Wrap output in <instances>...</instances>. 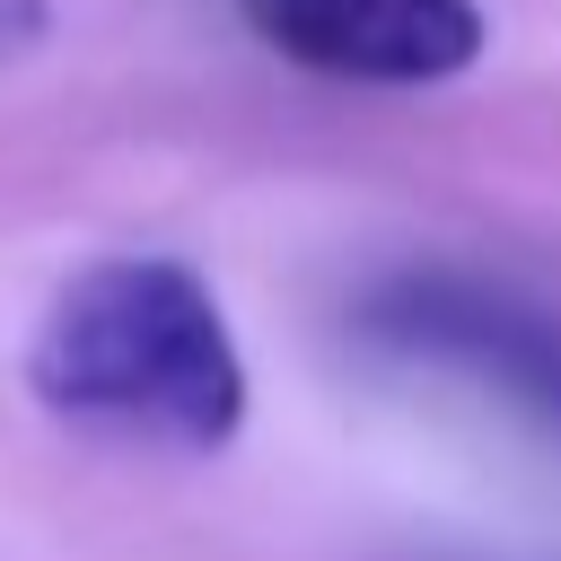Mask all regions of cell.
I'll use <instances>...</instances> for the list:
<instances>
[{
	"mask_svg": "<svg viewBox=\"0 0 561 561\" xmlns=\"http://www.w3.org/2000/svg\"><path fill=\"white\" fill-rule=\"evenodd\" d=\"M26 394L96 438L219 456L245 430V351L219 289L175 254L79 263L26 342Z\"/></svg>",
	"mask_w": 561,
	"mask_h": 561,
	"instance_id": "1",
	"label": "cell"
},
{
	"mask_svg": "<svg viewBox=\"0 0 561 561\" xmlns=\"http://www.w3.org/2000/svg\"><path fill=\"white\" fill-rule=\"evenodd\" d=\"M377 351L412 359V368H447L482 394H500L508 412H526L543 438H561V307L482 280V272H386L359 316H351Z\"/></svg>",
	"mask_w": 561,
	"mask_h": 561,
	"instance_id": "2",
	"label": "cell"
},
{
	"mask_svg": "<svg viewBox=\"0 0 561 561\" xmlns=\"http://www.w3.org/2000/svg\"><path fill=\"white\" fill-rule=\"evenodd\" d=\"M245 35L307 79L447 88L491 53L482 0H237Z\"/></svg>",
	"mask_w": 561,
	"mask_h": 561,
	"instance_id": "3",
	"label": "cell"
},
{
	"mask_svg": "<svg viewBox=\"0 0 561 561\" xmlns=\"http://www.w3.org/2000/svg\"><path fill=\"white\" fill-rule=\"evenodd\" d=\"M44 35H53V0H0V70L26 61Z\"/></svg>",
	"mask_w": 561,
	"mask_h": 561,
	"instance_id": "4",
	"label": "cell"
}]
</instances>
